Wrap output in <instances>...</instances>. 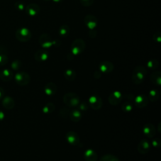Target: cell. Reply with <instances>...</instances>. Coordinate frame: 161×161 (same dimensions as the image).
<instances>
[{
    "instance_id": "obj_37",
    "label": "cell",
    "mask_w": 161,
    "mask_h": 161,
    "mask_svg": "<svg viewBox=\"0 0 161 161\" xmlns=\"http://www.w3.org/2000/svg\"><path fill=\"white\" fill-rule=\"evenodd\" d=\"M80 2L84 6H90L93 4L94 0H80Z\"/></svg>"
},
{
    "instance_id": "obj_13",
    "label": "cell",
    "mask_w": 161,
    "mask_h": 161,
    "mask_svg": "<svg viewBox=\"0 0 161 161\" xmlns=\"http://www.w3.org/2000/svg\"><path fill=\"white\" fill-rule=\"evenodd\" d=\"M40 11V6L35 3H30L25 7L26 13L30 16L37 15Z\"/></svg>"
},
{
    "instance_id": "obj_26",
    "label": "cell",
    "mask_w": 161,
    "mask_h": 161,
    "mask_svg": "<svg viewBox=\"0 0 161 161\" xmlns=\"http://www.w3.org/2000/svg\"><path fill=\"white\" fill-rule=\"evenodd\" d=\"M59 35L62 37H65L68 36V35L70 33V28L68 25H63L60 27V29L58 30Z\"/></svg>"
},
{
    "instance_id": "obj_32",
    "label": "cell",
    "mask_w": 161,
    "mask_h": 161,
    "mask_svg": "<svg viewBox=\"0 0 161 161\" xmlns=\"http://www.w3.org/2000/svg\"><path fill=\"white\" fill-rule=\"evenodd\" d=\"M14 8L18 11H23L25 9V6L21 1H16L14 3Z\"/></svg>"
},
{
    "instance_id": "obj_20",
    "label": "cell",
    "mask_w": 161,
    "mask_h": 161,
    "mask_svg": "<svg viewBox=\"0 0 161 161\" xmlns=\"http://www.w3.org/2000/svg\"><path fill=\"white\" fill-rule=\"evenodd\" d=\"M13 77V72L9 69H5L0 72V79L4 82H8L11 80Z\"/></svg>"
},
{
    "instance_id": "obj_38",
    "label": "cell",
    "mask_w": 161,
    "mask_h": 161,
    "mask_svg": "<svg viewBox=\"0 0 161 161\" xmlns=\"http://www.w3.org/2000/svg\"><path fill=\"white\" fill-rule=\"evenodd\" d=\"M125 97L126 98V99L129 100L130 101H134V99H135L134 96L131 94H126V95H125Z\"/></svg>"
},
{
    "instance_id": "obj_6",
    "label": "cell",
    "mask_w": 161,
    "mask_h": 161,
    "mask_svg": "<svg viewBox=\"0 0 161 161\" xmlns=\"http://www.w3.org/2000/svg\"><path fill=\"white\" fill-rule=\"evenodd\" d=\"M89 103L91 108L96 110L101 109L103 106V100L101 97L96 94H93L89 97Z\"/></svg>"
},
{
    "instance_id": "obj_1",
    "label": "cell",
    "mask_w": 161,
    "mask_h": 161,
    "mask_svg": "<svg viewBox=\"0 0 161 161\" xmlns=\"http://www.w3.org/2000/svg\"><path fill=\"white\" fill-rule=\"evenodd\" d=\"M147 70L143 66H137L136 67L132 73L131 75V80L135 84H140L142 83L144 80L146 75H147Z\"/></svg>"
},
{
    "instance_id": "obj_29",
    "label": "cell",
    "mask_w": 161,
    "mask_h": 161,
    "mask_svg": "<svg viewBox=\"0 0 161 161\" xmlns=\"http://www.w3.org/2000/svg\"><path fill=\"white\" fill-rule=\"evenodd\" d=\"M100 161H119V160L116 156L112 154H106L103 155L101 158Z\"/></svg>"
},
{
    "instance_id": "obj_15",
    "label": "cell",
    "mask_w": 161,
    "mask_h": 161,
    "mask_svg": "<svg viewBox=\"0 0 161 161\" xmlns=\"http://www.w3.org/2000/svg\"><path fill=\"white\" fill-rule=\"evenodd\" d=\"M143 133L148 138H153L155 135V128L151 123H147L143 127Z\"/></svg>"
},
{
    "instance_id": "obj_45",
    "label": "cell",
    "mask_w": 161,
    "mask_h": 161,
    "mask_svg": "<svg viewBox=\"0 0 161 161\" xmlns=\"http://www.w3.org/2000/svg\"><path fill=\"white\" fill-rule=\"evenodd\" d=\"M45 1H49V0H45Z\"/></svg>"
},
{
    "instance_id": "obj_41",
    "label": "cell",
    "mask_w": 161,
    "mask_h": 161,
    "mask_svg": "<svg viewBox=\"0 0 161 161\" xmlns=\"http://www.w3.org/2000/svg\"><path fill=\"white\" fill-rule=\"evenodd\" d=\"M101 76V72L100 71H96L94 74V77L95 79H99Z\"/></svg>"
},
{
    "instance_id": "obj_17",
    "label": "cell",
    "mask_w": 161,
    "mask_h": 161,
    "mask_svg": "<svg viewBox=\"0 0 161 161\" xmlns=\"http://www.w3.org/2000/svg\"><path fill=\"white\" fill-rule=\"evenodd\" d=\"M84 157L86 161H97V153L92 149H87L84 153Z\"/></svg>"
},
{
    "instance_id": "obj_14",
    "label": "cell",
    "mask_w": 161,
    "mask_h": 161,
    "mask_svg": "<svg viewBox=\"0 0 161 161\" xmlns=\"http://www.w3.org/2000/svg\"><path fill=\"white\" fill-rule=\"evenodd\" d=\"M39 43L43 48H49L53 45V41L47 34H43L40 36Z\"/></svg>"
},
{
    "instance_id": "obj_12",
    "label": "cell",
    "mask_w": 161,
    "mask_h": 161,
    "mask_svg": "<svg viewBox=\"0 0 161 161\" xmlns=\"http://www.w3.org/2000/svg\"><path fill=\"white\" fill-rule=\"evenodd\" d=\"M99 71L101 73L108 74L113 71L114 69V65L111 62L105 60L100 63L99 65Z\"/></svg>"
},
{
    "instance_id": "obj_21",
    "label": "cell",
    "mask_w": 161,
    "mask_h": 161,
    "mask_svg": "<svg viewBox=\"0 0 161 161\" xmlns=\"http://www.w3.org/2000/svg\"><path fill=\"white\" fill-rule=\"evenodd\" d=\"M151 82L157 86L161 85V72L160 71L157 70L151 74L150 76Z\"/></svg>"
},
{
    "instance_id": "obj_4",
    "label": "cell",
    "mask_w": 161,
    "mask_h": 161,
    "mask_svg": "<svg viewBox=\"0 0 161 161\" xmlns=\"http://www.w3.org/2000/svg\"><path fill=\"white\" fill-rule=\"evenodd\" d=\"M15 36L19 41L25 42L30 40L31 37V33L29 29L25 27H22L16 30Z\"/></svg>"
},
{
    "instance_id": "obj_44",
    "label": "cell",
    "mask_w": 161,
    "mask_h": 161,
    "mask_svg": "<svg viewBox=\"0 0 161 161\" xmlns=\"http://www.w3.org/2000/svg\"><path fill=\"white\" fill-rule=\"evenodd\" d=\"M53 2H55V3H59V2H61L63 0H52Z\"/></svg>"
},
{
    "instance_id": "obj_36",
    "label": "cell",
    "mask_w": 161,
    "mask_h": 161,
    "mask_svg": "<svg viewBox=\"0 0 161 161\" xmlns=\"http://www.w3.org/2000/svg\"><path fill=\"white\" fill-rule=\"evenodd\" d=\"M160 143H161V140L159 138H156L155 139H153L152 141V146L155 148H158L160 145Z\"/></svg>"
},
{
    "instance_id": "obj_9",
    "label": "cell",
    "mask_w": 161,
    "mask_h": 161,
    "mask_svg": "<svg viewBox=\"0 0 161 161\" xmlns=\"http://www.w3.org/2000/svg\"><path fill=\"white\" fill-rule=\"evenodd\" d=\"M122 99V94L119 91H115L111 92L108 97V101L113 106L118 105Z\"/></svg>"
},
{
    "instance_id": "obj_31",
    "label": "cell",
    "mask_w": 161,
    "mask_h": 161,
    "mask_svg": "<svg viewBox=\"0 0 161 161\" xmlns=\"http://www.w3.org/2000/svg\"><path fill=\"white\" fill-rule=\"evenodd\" d=\"M21 62L18 59H16L13 61L11 64V68L14 70H18L21 67Z\"/></svg>"
},
{
    "instance_id": "obj_2",
    "label": "cell",
    "mask_w": 161,
    "mask_h": 161,
    "mask_svg": "<svg viewBox=\"0 0 161 161\" xmlns=\"http://www.w3.org/2000/svg\"><path fill=\"white\" fill-rule=\"evenodd\" d=\"M63 101L68 108H75L80 103L79 96L74 92H67L63 97Z\"/></svg>"
},
{
    "instance_id": "obj_10",
    "label": "cell",
    "mask_w": 161,
    "mask_h": 161,
    "mask_svg": "<svg viewBox=\"0 0 161 161\" xmlns=\"http://www.w3.org/2000/svg\"><path fill=\"white\" fill-rule=\"evenodd\" d=\"M84 24L90 30L94 29L97 25V18L92 14H87L84 18Z\"/></svg>"
},
{
    "instance_id": "obj_5",
    "label": "cell",
    "mask_w": 161,
    "mask_h": 161,
    "mask_svg": "<svg viewBox=\"0 0 161 161\" xmlns=\"http://www.w3.org/2000/svg\"><path fill=\"white\" fill-rule=\"evenodd\" d=\"M14 79L18 85L25 86L29 84L30 81V77L25 72H19L15 74Z\"/></svg>"
},
{
    "instance_id": "obj_39",
    "label": "cell",
    "mask_w": 161,
    "mask_h": 161,
    "mask_svg": "<svg viewBox=\"0 0 161 161\" xmlns=\"http://www.w3.org/2000/svg\"><path fill=\"white\" fill-rule=\"evenodd\" d=\"M7 50L4 46H0V54L7 55Z\"/></svg>"
},
{
    "instance_id": "obj_43",
    "label": "cell",
    "mask_w": 161,
    "mask_h": 161,
    "mask_svg": "<svg viewBox=\"0 0 161 161\" xmlns=\"http://www.w3.org/2000/svg\"><path fill=\"white\" fill-rule=\"evenodd\" d=\"M4 118V114L3 111L0 110V121L3 120Z\"/></svg>"
},
{
    "instance_id": "obj_25",
    "label": "cell",
    "mask_w": 161,
    "mask_h": 161,
    "mask_svg": "<svg viewBox=\"0 0 161 161\" xmlns=\"http://www.w3.org/2000/svg\"><path fill=\"white\" fill-rule=\"evenodd\" d=\"M55 109V105L52 103H47L42 108V111L45 114H50Z\"/></svg>"
},
{
    "instance_id": "obj_16",
    "label": "cell",
    "mask_w": 161,
    "mask_h": 161,
    "mask_svg": "<svg viewBox=\"0 0 161 161\" xmlns=\"http://www.w3.org/2000/svg\"><path fill=\"white\" fill-rule=\"evenodd\" d=\"M49 57L48 51L45 50H39L35 53V58L38 62L46 61Z\"/></svg>"
},
{
    "instance_id": "obj_11",
    "label": "cell",
    "mask_w": 161,
    "mask_h": 161,
    "mask_svg": "<svg viewBox=\"0 0 161 161\" xmlns=\"http://www.w3.org/2000/svg\"><path fill=\"white\" fill-rule=\"evenodd\" d=\"M151 145L149 142L146 139L142 140L138 145L137 150L141 154H146L150 150Z\"/></svg>"
},
{
    "instance_id": "obj_27",
    "label": "cell",
    "mask_w": 161,
    "mask_h": 161,
    "mask_svg": "<svg viewBox=\"0 0 161 161\" xmlns=\"http://www.w3.org/2000/svg\"><path fill=\"white\" fill-rule=\"evenodd\" d=\"M159 65V63L158 61L156 59H152L150 60L149 61L147 62V66L148 69H151V70H155L157 68H158Z\"/></svg>"
},
{
    "instance_id": "obj_24",
    "label": "cell",
    "mask_w": 161,
    "mask_h": 161,
    "mask_svg": "<svg viewBox=\"0 0 161 161\" xmlns=\"http://www.w3.org/2000/svg\"><path fill=\"white\" fill-rule=\"evenodd\" d=\"M160 92L157 89H152L148 92V96H147L148 100L152 103H155L159 99Z\"/></svg>"
},
{
    "instance_id": "obj_8",
    "label": "cell",
    "mask_w": 161,
    "mask_h": 161,
    "mask_svg": "<svg viewBox=\"0 0 161 161\" xmlns=\"http://www.w3.org/2000/svg\"><path fill=\"white\" fill-rule=\"evenodd\" d=\"M65 140L69 144L72 145H77L80 142L78 134L73 131H70L66 133Z\"/></svg>"
},
{
    "instance_id": "obj_18",
    "label": "cell",
    "mask_w": 161,
    "mask_h": 161,
    "mask_svg": "<svg viewBox=\"0 0 161 161\" xmlns=\"http://www.w3.org/2000/svg\"><path fill=\"white\" fill-rule=\"evenodd\" d=\"M57 91V87L53 82H48L44 87V92L48 96L54 95Z\"/></svg>"
},
{
    "instance_id": "obj_35",
    "label": "cell",
    "mask_w": 161,
    "mask_h": 161,
    "mask_svg": "<svg viewBox=\"0 0 161 161\" xmlns=\"http://www.w3.org/2000/svg\"><path fill=\"white\" fill-rule=\"evenodd\" d=\"M153 40L156 42H161V33L160 31L155 32L153 35Z\"/></svg>"
},
{
    "instance_id": "obj_30",
    "label": "cell",
    "mask_w": 161,
    "mask_h": 161,
    "mask_svg": "<svg viewBox=\"0 0 161 161\" xmlns=\"http://www.w3.org/2000/svg\"><path fill=\"white\" fill-rule=\"evenodd\" d=\"M69 112H70V110L68 108H66V107H62L60 109V111H59V114H60V116L64 118V119H66L69 117Z\"/></svg>"
},
{
    "instance_id": "obj_19",
    "label": "cell",
    "mask_w": 161,
    "mask_h": 161,
    "mask_svg": "<svg viewBox=\"0 0 161 161\" xmlns=\"http://www.w3.org/2000/svg\"><path fill=\"white\" fill-rule=\"evenodd\" d=\"M69 117L74 122H78L81 119L82 114L79 109H72L69 112Z\"/></svg>"
},
{
    "instance_id": "obj_7",
    "label": "cell",
    "mask_w": 161,
    "mask_h": 161,
    "mask_svg": "<svg viewBox=\"0 0 161 161\" xmlns=\"http://www.w3.org/2000/svg\"><path fill=\"white\" fill-rule=\"evenodd\" d=\"M134 103L135 106L138 108H143L146 107L148 104V98L144 94H140L137 95L134 99Z\"/></svg>"
},
{
    "instance_id": "obj_22",
    "label": "cell",
    "mask_w": 161,
    "mask_h": 161,
    "mask_svg": "<svg viewBox=\"0 0 161 161\" xmlns=\"http://www.w3.org/2000/svg\"><path fill=\"white\" fill-rule=\"evenodd\" d=\"M2 104L3 107L5 108L6 109H13L14 106V101L12 97L9 96L5 97L3 99Z\"/></svg>"
},
{
    "instance_id": "obj_23",
    "label": "cell",
    "mask_w": 161,
    "mask_h": 161,
    "mask_svg": "<svg viewBox=\"0 0 161 161\" xmlns=\"http://www.w3.org/2000/svg\"><path fill=\"white\" fill-rule=\"evenodd\" d=\"M64 75L66 80L69 81H73L76 78V72L74 70L69 69L64 71Z\"/></svg>"
},
{
    "instance_id": "obj_28",
    "label": "cell",
    "mask_w": 161,
    "mask_h": 161,
    "mask_svg": "<svg viewBox=\"0 0 161 161\" xmlns=\"http://www.w3.org/2000/svg\"><path fill=\"white\" fill-rule=\"evenodd\" d=\"M121 109L124 113H128L133 109L132 103L130 102H125L121 104Z\"/></svg>"
},
{
    "instance_id": "obj_33",
    "label": "cell",
    "mask_w": 161,
    "mask_h": 161,
    "mask_svg": "<svg viewBox=\"0 0 161 161\" xmlns=\"http://www.w3.org/2000/svg\"><path fill=\"white\" fill-rule=\"evenodd\" d=\"M8 61V57L5 54H0V66L4 65Z\"/></svg>"
},
{
    "instance_id": "obj_3",
    "label": "cell",
    "mask_w": 161,
    "mask_h": 161,
    "mask_svg": "<svg viewBox=\"0 0 161 161\" xmlns=\"http://www.w3.org/2000/svg\"><path fill=\"white\" fill-rule=\"evenodd\" d=\"M86 43L82 38H77L73 41L70 46V52L73 55H78L83 52Z\"/></svg>"
},
{
    "instance_id": "obj_42",
    "label": "cell",
    "mask_w": 161,
    "mask_h": 161,
    "mask_svg": "<svg viewBox=\"0 0 161 161\" xmlns=\"http://www.w3.org/2000/svg\"><path fill=\"white\" fill-rule=\"evenodd\" d=\"M4 89L0 87V99H3V96H4Z\"/></svg>"
},
{
    "instance_id": "obj_34",
    "label": "cell",
    "mask_w": 161,
    "mask_h": 161,
    "mask_svg": "<svg viewBox=\"0 0 161 161\" xmlns=\"http://www.w3.org/2000/svg\"><path fill=\"white\" fill-rule=\"evenodd\" d=\"M78 108H79V109L80 111H85L86 110L88 109V105L85 102H82V103H80L79 104V105L77 106Z\"/></svg>"
},
{
    "instance_id": "obj_40",
    "label": "cell",
    "mask_w": 161,
    "mask_h": 161,
    "mask_svg": "<svg viewBox=\"0 0 161 161\" xmlns=\"http://www.w3.org/2000/svg\"><path fill=\"white\" fill-rule=\"evenodd\" d=\"M89 36L91 37V38H94L96 37V31H94V30H90L89 31Z\"/></svg>"
}]
</instances>
